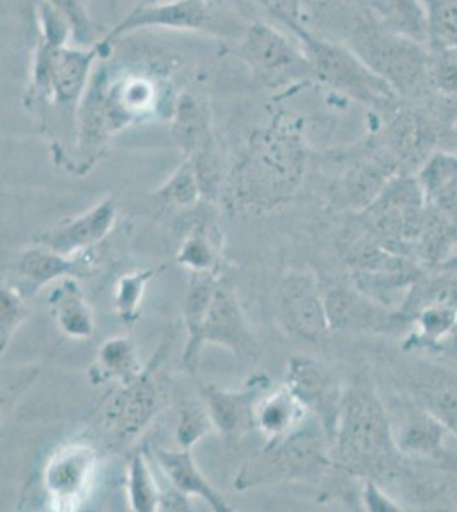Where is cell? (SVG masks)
Here are the masks:
<instances>
[{"label":"cell","instance_id":"cell-1","mask_svg":"<svg viewBox=\"0 0 457 512\" xmlns=\"http://www.w3.org/2000/svg\"><path fill=\"white\" fill-rule=\"evenodd\" d=\"M307 147L294 122L282 118L251 135L231 171V195L241 209L268 212L289 202L306 171Z\"/></svg>","mask_w":457,"mask_h":512},{"label":"cell","instance_id":"cell-2","mask_svg":"<svg viewBox=\"0 0 457 512\" xmlns=\"http://www.w3.org/2000/svg\"><path fill=\"white\" fill-rule=\"evenodd\" d=\"M331 458L348 475L377 483L400 472L403 454L394 441L391 417L367 384H353L343 391Z\"/></svg>","mask_w":457,"mask_h":512},{"label":"cell","instance_id":"cell-3","mask_svg":"<svg viewBox=\"0 0 457 512\" xmlns=\"http://www.w3.org/2000/svg\"><path fill=\"white\" fill-rule=\"evenodd\" d=\"M333 465L330 439L313 414L297 429L268 439L267 446L244 461L234 489L239 492L287 482H307Z\"/></svg>","mask_w":457,"mask_h":512},{"label":"cell","instance_id":"cell-4","mask_svg":"<svg viewBox=\"0 0 457 512\" xmlns=\"http://www.w3.org/2000/svg\"><path fill=\"white\" fill-rule=\"evenodd\" d=\"M348 47L388 82L400 98L418 101L429 96V47L382 28L374 19L353 28Z\"/></svg>","mask_w":457,"mask_h":512},{"label":"cell","instance_id":"cell-5","mask_svg":"<svg viewBox=\"0 0 457 512\" xmlns=\"http://www.w3.org/2000/svg\"><path fill=\"white\" fill-rule=\"evenodd\" d=\"M105 53L101 43L89 48L55 47L38 40L31 64L29 98L33 103L57 106L77 125V111L93 79L94 65Z\"/></svg>","mask_w":457,"mask_h":512},{"label":"cell","instance_id":"cell-6","mask_svg":"<svg viewBox=\"0 0 457 512\" xmlns=\"http://www.w3.org/2000/svg\"><path fill=\"white\" fill-rule=\"evenodd\" d=\"M294 38L313 65L314 81L374 110L398 105L400 96L396 91L348 45L323 40L306 26L296 31Z\"/></svg>","mask_w":457,"mask_h":512},{"label":"cell","instance_id":"cell-7","mask_svg":"<svg viewBox=\"0 0 457 512\" xmlns=\"http://www.w3.org/2000/svg\"><path fill=\"white\" fill-rule=\"evenodd\" d=\"M425 210L427 202L417 176L401 173L389 181L371 205L357 212L355 221L384 248L411 258V246Z\"/></svg>","mask_w":457,"mask_h":512},{"label":"cell","instance_id":"cell-8","mask_svg":"<svg viewBox=\"0 0 457 512\" xmlns=\"http://www.w3.org/2000/svg\"><path fill=\"white\" fill-rule=\"evenodd\" d=\"M236 52L253 76L272 88L314 81L313 65L301 43L270 24L258 21L246 26Z\"/></svg>","mask_w":457,"mask_h":512},{"label":"cell","instance_id":"cell-9","mask_svg":"<svg viewBox=\"0 0 457 512\" xmlns=\"http://www.w3.org/2000/svg\"><path fill=\"white\" fill-rule=\"evenodd\" d=\"M195 31L205 35H226L220 23L219 11L210 0H159L145 2L128 12L115 28L101 38V47L111 52L113 43L137 31L152 30Z\"/></svg>","mask_w":457,"mask_h":512},{"label":"cell","instance_id":"cell-10","mask_svg":"<svg viewBox=\"0 0 457 512\" xmlns=\"http://www.w3.org/2000/svg\"><path fill=\"white\" fill-rule=\"evenodd\" d=\"M444 134V123L427 105L408 101L394 106L391 120L381 140L405 173L418 169L437 151Z\"/></svg>","mask_w":457,"mask_h":512},{"label":"cell","instance_id":"cell-11","mask_svg":"<svg viewBox=\"0 0 457 512\" xmlns=\"http://www.w3.org/2000/svg\"><path fill=\"white\" fill-rule=\"evenodd\" d=\"M405 173L381 139L372 140L353 154L335 183V202L340 207L360 212L371 205L388 187L394 176Z\"/></svg>","mask_w":457,"mask_h":512},{"label":"cell","instance_id":"cell-12","mask_svg":"<svg viewBox=\"0 0 457 512\" xmlns=\"http://www.w3.org/2000/svg\"><path fill=\"white\" fill-rule=\"evenodd\" d=\"M278 318L285 330L309 344H318L330 330L324 294L313 274L292 270L277 294Z\"/></svg>","mask_w":457,"mask_h":512},{"label":"cell","instance_id":"cell-13","mask_svg":"<svg viewBox=\"0 0 457 512\" xmlns=\"http://www.w3.org/2000/svg\"><path fill=\"white\" fill-rule=\"evenodd\" d=\"M330 330L347 333H391L403 321L388 308L355 286H335L324 292Z\"/></svg>","mask_w":457,"mask_h":512},{"label":"cell","instance_id":"cell-14","mask_svg":"<svg viewBox=\"0 0 457 512\" xmlns=\"http://www.w3.org/2000/svg\"><path fill=\"white\" fill-rule=\"evenodd\" d=\"M285 384L296 393L309 414L321 422L330 444H333L345 390L336 383L330 371L318 361L297 355L289 362Z\"/></svg>","mask_w":457,"mask_h":512},{"label":"cell","instance_id":"cell-15","mask_svg":"<svg viewBox=\"0 0 457 512\" xmlns=\"http://www.w3.org/2000/svg\"><path fill=\"white\" fill-rule=\"evenodd\" d=\"M144 369L139 378L122 384V388L106 402L103 419L105 425L122 441H130L144 431L159 410L161 395L152 378V367Z\"/></svg>","mask_w":457,"mask_h":512},{"label":"cell","instance_id":"cell-16","mask_svg":"<svg viewBox=\"0 0 457 512\" xmlns=\"http://www.w3.org/2000/svg\"><path fill=\"white\" fill-rule=\"evenodd\" d=\"M203 342L220 345L244 359H256L260 354L258 338L251 330L236 292L222 280L203 326Z\"/></svg>","mask_w":457,"mask_h":512},{"label":"cell","instance_id":"cell-17","mask_svg":"<svg viewBox=\"0 0 457 512\" xmlns=\"http://www.w3.org/2000/svg\"><path fill=\"white\" fill-rule=\"evenodd\" d=\"M391 424L396 446L406 458L444 461L449 456L447 434L451 429L415 400L400 403Z\"/></svg>","mask_w":457,"mask_h":512},{"label":"cell","instance_id":"cell-18","mask_svg":"<svg viewBox=\"0 0 457 512\" xmlns=\"http://www.w3.org/2000/svg\"><path fill=\"white\" fill-rule=\"evenodd\" d=\"M98 454L87 444H69L53 454L43 473V485L57 509H74L93 480Z\"/></svg>","mask_w":457,"mask_h":512},{"label":"cell","instance_id":"cell-19","mask_svg":"<svg viewBox=\"0 0 457 512\" xmlns=\"http://www.w3.org/2000/svg\"><path fill=\"white\" fill-rule=\"evenodd\" d=\"M268 381L256 378L241 391H226L212 384L202 386L203 400L214 420L215 429L229 441H236L256 429V408L267 395Z\"/></svg>","mask_w":457,"mask_h":512},{"label":"cell","instance_id":"cell-20","mask_svg":"<svg viewBox=\"0 0 457 512\" xmlns=\"http://www.w3.org/2000/svg\"><path fill=\"white\" fill-rule=\"evenodd\" d=\"M116 214L118 209H116L115 198H105L94 205L93 209L84 212L82 216L64 222L52 231H47L41 236L40 243L52 248L60 255H79L82 251L91 250L99 243H103V239L115 227Z\"/></svg>","mask_w":457,"mask_h":512},{"label":"cell","instance_id":"cell-21","mask_svg":"<svg viewBox=\"0 0 457 512\" xmlns=\"http://www.w3.org/2000/svg\"><path fill=\"white\" fill-rule=\"evenodd\" d=\"M94 260H98V256L94 255V248L82 251L76 256H65L48 246H33L19 260L18 274L23 286L19 291L33 296L41 287L48 286L55 280L91 275L96 270Z\"/></svg>","mask_w":457,"mask_h":512},{"label":"cell","instance_id":"cell-22","mask_svg":"<svg viewBox=\"0 0 457 512\" xmlns=\"http://www.w3.org/2000/svg\"><path fill=\"white\" fill-rule=\"evenodd\" d=\"M220 277L215 272H191L186 291L183 321L186 328V347L183 367L191 374L197 373L203 349V326L209 315L210 304L219 286Z\"/></svg>","mask_w":457,"mask_h":512},{"label":"cell","instance_id":"cell-23","mask_svg":"<svg viewBox=\"0 0 457 512\" xmlns=\"http://www.w3.org/2000/svg\"><path fill=\"white\" fill-rule=\"evenodd\" d=\"M152 456L156 460L162 475L168 478L169 485L174 489L180 490L183 494L197 495L202 497L214 511L231 512L232 507L224 499V495L217 492L212 487V483L203 477L197 461L191 454V449H178V451H169V449L152 448Z\"/></svg>","mask_w":457,"mask_h":512},{"label":"cell","instance_id":"cell-24","mask_svg":"<svg viewBox=\"0 0 457 512\" xmlns=\"http://www.w3.org/2000/svg\"><path fill=\"white\" fill-rule=\"evenodd\" d=\"M457 251V221L427 205L417 238L411 246V258L420 267L442 270Z\"/></svg>","mask_w":457,"mask_h":512},{"label":"cell","instance_id":"cell-25","mask_svg":"<svg viewBox=\"0 0 457 512\" xmlns=\"http://www.w3.org/2000/svg\"><path fill=\"white\" fill-rule=\"evenodd\" d=\"M173 139L183 158L217 144L209 105L193 93H183L176 99L173 113Z\"/></svg>","mask_w":457,"mask_h":512},{"label":"cell","instance_id":"cell-26","mask_svg":"<svg viewBox=\"0 0 457 512\" xmlns=\"http://www.w3.org/2000/svg\"><path fill=\"white\" fill-rule=\"evenodd\" d=\"M417 180L427 205L457 221V154L435 151L417 169Z\"/></svg>","mask_w":457,"mask_h":512},{"label":"cell","instance_id":"cell-27","mask_svg":"<svg viewBox=\"0 0 457 512\" xmlns=\"http://www.w3.org/2000/svg\"><path fill=\"white\" fill-rule=\"evenodd\" d=\"M48 304L58 328L70 338L84 340L94 333L93 311L87 304L86 296L77 284L76 277L58 280L48 294Z\"/></svg>","mask_w":457,"mask_h":512},{"label":"cell","instance_id":"cell-28","mask_svg":"<svg viewBox=\"0 0 457 512\" xmlns=\"http://www.w3.org/2000/svg\"><path fill=\"white\" fill-rule=\"evenodd\" d=\"M372 19L382 28L430 48L429 12L423 0H369Z\"/></svg>","mask_w":457,"mask_h":512},{"label":"cell","instance_id":"cell-29","mask_svg":"<svg viewBox=\"0 0 457 512\" xmlns=\"http://www.w3.org/2000/svg\"><path fill=\"white\" fill-rule=\"evenodd\" d=\"M309 415L304 403L284 383L280 390L261 398L256 408V429L268 439H275L297 429Z\"/></svg>","mask_w":457,"mask_h":512},{"label":"cell","instance_id":"cell-30","mask_svg":"<svg viewBox=\"0 0 457 512\" xmlns=\"http://www.w3.org/2000/svg\"><path fill=\"white\" fill-rule=\"evenodd\" d=\"M429 306L457 309V270L444 268L440 274L420 275V279L410 287L396 313L405 325L410 323L417 311Z\"/></svg>","mask_w":457,"mask_h":512},{"label":"cell","instance_id":"cell-31","mask_svg":"<svg viewBox=\"0 0 457 512\" xmlns=\"http://www.w3.org/2000/svg\"><path fill=\"white\" fill-rule=\"evenodd\" d=\"M413 400L452 429L457 420V383L434 369L413 378Z\"/></svg>","mask_w":457,"mask_h":512},{"label":"cell","instance_id":"cell-32","mask_svg":"<svg viewBox=\"0 0 457 512\" xmlns=\"http://www.w3.org/2000/svg\"><path fill=\"white\" fill-rule=\"evenodd\" d=\"M144 373L140 366L134 345L128 338L118 337L108 340L98 352V361L91 367L89 376L93 383L118 381L127 384Z\"/></svg>","mask_w":457,"mask_h":512},{"label":"cell","instance_id":"cell-33","mask_svg":"<svg viewBox=\"0 0 457 512\" xmlns=\"http://www.w3.org/2000/svg\"><path fill=\"white\" fill-rule=\"evenodd\" d=\"M457 323V309L429 306L420 309L410 325L415 328L406 338V349L440 350Z\"/></svg>","mask_w":457,"mask_h":512},{"label":"cell","instance_id":"cell-34","mask_svg":"<svg viewBox=\"0 0 457 512\" xmlns=\"http://www.w3.org/2000/svg\"><path fill=\"white\" fill-rule=\"evenodd\" d=\"M128 502L134 512H156L161 507V492L147 453H135L128 465Z\"/></svg>","mask_w":457,"mask_h":512},{"label":"cell","instance_id":"cell-35","mask_svg":"<svg viewBox=\"0 0 457 512\" xmlns=\"http://www.w3.org/2000/svg\"><path fill=\"white\" fill-rule=\"evenodd\" d=\"M156 198L168 209H190L202 197L197 171L190 159L181 158L173 175L156 190Z\"/></svg>","mask_w":457,"mask_h":512},{"label":"cell","instance_id":"cell-36","mask_svg":"<svg viewBox=\"0 0 457 512\" xmlns=\"http://www.w3.org/2000/svg\"><path fill=\"white\" fill-rule=\"evenodd\" d=\"M429 96L440 99L444 105L457 106V48L432 50Z\"/></svg>","mask_w":457,"mask_h":512},{"label":"cell","instance_id":"cell-37","mask_svg":"<svg viewBox=\"0 0 457 512\" xmlns=\"http://www.w3.org/2000/svg\"><path fill=\"white\" fill-rule=\"evenodd\" d=\"M430 23V50L457 48V0H423Z\"/></svg>","mask_w":457,"mask_h":512},{"label":"cell","instance_id":"cell-38","mask_svg":"<svg viewBox=\"0 0 457 512\" xmlns=\"http://www.w3.org/2000/svg\"><path fill=\"white\" fill-rule=\"evenodd\" d=\"M154 275V270H139L123 275L122 279L118 280L115 292L116 313L125 325L132 326L139 320L145 286Z\"/></svg>","mask_w":457,"mask_h":512},{"label":"cell","instance_id":"cell-39","mask_svg":"<svg viewBox=\"0 0 457 512\" xmlns=\"http://www.w3.org/2000/svg\"><path fill=\"white\" fill-rule=\"evenodd\" d=\"M214 427L207 405L198 402L185 403L181 407L180 420L176 425V443L181 449H193Z\"/></svg>","mask_w":457,"mask_h":512},{"label":"cell","instance_id":"cell-40","mask_svg":"<svg viewBox=\"0 0 457 512\" xmlns=\"http://www.w3.org/2000/svg\"><path fill=\"white\" fill-rule=\"evenodd\" d=\"M47 2L52 4L69 23L72 30V45L89 48L101 43L93 18L87 12L82 0H47Z\"/></svg>","mask_w":457,"mask_h":512},{"label":"cell","instance_id":"cell-41","mask_svg":"<svg viewBox=\"0 0 457 512\" xmlns=\"http://www.w3.org/2000/svg\"><path fill=\"white\" fill-rule=\"evenodd\" d=\"M178 262L191 272H217V250L207 227L198 226L191 231L178 253Z\"/></svg>","mask_w":457,"mask_h":512},{"label":"cell","instance_id":"cell-42","mask_svg":"<svg viewBox=\"0 0 457 512\" xmlns=\"http://www.w3.org/2000/svg\"><path fill=\"white\" fill-rule=\"evenodd\" d=\"M29 316V309L23 299V292L11 286L0 289V350L9 349L12 338L18 333Z\"/></svg>","mask_w":457,"mask_h":512},{"label":"cell","instance_id":"cell-43","mask_svg":"<svg viewBox=\"0 0 457 512\" xmlns=\"http://www.w3.org/2000/svg\"><path fill=\"white\" fill-rule=\"evenodd\" d=\"M35 12L41 41L55 47H64L72 43L69 23L52 4H48L47 0H36Z\"/></svg>","mask_w":457,"mask_h":512},{"label":"cell","instance_id":"cell-44","mask_svg":"<svg viewBox=\"0 0 457 512\" xmlns=\"http://www.w3.org/2000/svg\"><path fill=\"white\" fill-rule=\"evenodd\" d=\"M263 11L285 26L294 35L304 28V6L306 0H255Z\"/></svg>","mask_w":457,"mask_h":512},{"label":"cell","instance_id":"cell-45","mask_svg":"<svg viewBox=\"0 0 457 512\" xmlns=\"http://www.w3.org/2000/svg\"><path fill=\"white\" fill-rule=\"evenodd\" d=\"M364 502L365 506L369 507L371 511H400L398 504L391 501V497L374 480H365Z\"/></svg>","mask_w":457,"mask_h":512},{"label":"cell","instance_id":"cell-46","mask_svg":"<svg viewBox=\"0 0 457 512\" xmlns=\"http://www.w3.org/2000/svg\"><path fill=\"white\" fill-rule=\"evenodd\" d=\"M440 350H449L451 354L457 355V323L454 326V330H452L451 335L447 337L446 342L442 345V349Z\"/></svg>","mask_w":457,"mask_h":512},{"label":"cell","instance_id":"cell-47","mask_svg":"<svg viewBox=\"0 0 457 512\" xmlns=\"http://www.w3.org/2000/svg\"><path fill=\"white\" fill-rule=\"evenodd\" d=\"M444 268H449V270H457V251L456 255L452 256L451 262L447 263L446 267ZM444 268H442V270H444Z\"/></svg>","mask_w":457,"mask_h":512},{"label":"cell","instance_id":"cell-48","mask_svg":"<svg viewBox=\"0 0 457 512\" xmlns=\"http://www.w3.org/2000/svg\"><path fill=\"white\" fill-rule=\"evenodd\" d=\"M451 432H452V434H454V436L457 437V420H456V424L452 425Z\"/></svg>","mask_w":457,"mask_h":512}]
</instances>
